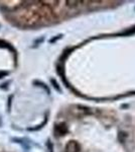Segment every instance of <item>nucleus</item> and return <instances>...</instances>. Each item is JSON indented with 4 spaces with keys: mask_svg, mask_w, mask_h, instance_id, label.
Listing matches in <instances>:
<instances>
[{
    "mask_svg": "<svg viewBox=\"0 0 135 152\" xmlns=\"http://www.w3.org/2000/svg\"><path fill=\"white\" fill-rule=\"evenodd\" d=\"M6 75H7L6 72H0V78L4 77V76H6Z\"/></svg>",
    "mask_w": 135,
    "mask_h": 152,
    "instance_id": "2",
    "label": "nucleus"
},
{
    "mask_svg": "<svg viewBox=\"0 0 135 152\" xmlns=\"http://www.w3.org/2000/svg\"><path fill=\"white\" fill-rule=\"evenodd\" d=\"M80 151V146L77 142L75 141H70L66 146V152H79Z\"/></svg>",
    "mask_w": 135,
    "mask_h": 152,
    "instance_id": "1",
    "label": "nucleus"
}]
</instances>
